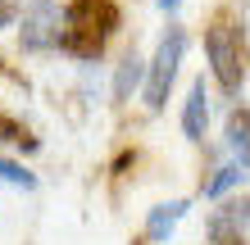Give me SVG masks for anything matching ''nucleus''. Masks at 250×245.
<instances>
[{
  "label": "nucleus",
  "mask_w": 250,
  "mask_h": 245,
  "mask_svg": "<svg viewBox=\"0 0 250 245\" xmlns=\"http://www.w3.org/2000/svg\"><path fill=\"white\" fill-rule=\"evenodd\" d=\"M200 50H205L209 82L228 100H237L241 86H246V77H250V37H246V19H237L232 5H218L209 19H205Z\"/></svg>",
  "instance_id": "obj_1"
},
{
  "label": "nucleus",
  "mask_w": 250,
  "mask_h": 245,
  "mask_svg": "<svg viewBox=\"0 0 250 245\" xmlns=\"http://www.w3.org/2000/svg\"><path fill=\"white\" fill-rule=\"evenodd\" d=\"M119 32H123V5L119 0H64L60 55H68L78 64H100Z\"/></svg>",
  "instance_id": "obj_2"
},
{
  "label": "nucleus",
  "mask_w": 250,
  "mask_h": 245,
  "mask_svg": "<svg viewBox=\"0 0 250 245\" xmlns=\"http://www.w3.org/2000/svg\"><path fill=\"white\" fill-rule=\"evenodd\" d=\"M187 46H191L187 23L168 19V27L155 41V55L146 59V82H141V105H146V113H164L168 95H173V82H178V73H182Z\"/></svg>",
  "instance_id": "obj_3"
},
{
  "label": "nucleus",
  "mask_w": 250,
  "mask_h": 245,
  "mask_svg": "<svg viewBox=\"0 0 250 245\" xmlns=\"http://www.w3.org/2000/svg\"><path fill=\"white\" fill-rule=\"evenodd\" d=\"M19 50L23 55H60V27H64V0H23L19 14Z\"/></svg>",
  "instance_id": "obj_4"
},
{
  "label": "nucleus",
  "mask_w": 250,
  "mask_h": 245,
  "mask_svg": "<svg viewBox=\"0 0 250 245\" xmlns=\"http://www.w3.org/2000/svg\"><path fill=\"white\" fill-rule=\"evenodd\" d=\"M141 82H146V55L137 50V41H132V46H123L119 64H114V73H109V105L127 109L132 100L141 95Z\"/></svg>",
  "instance_id": "obj_5"
},
{
  "label": "nucleus",
  "mask_w": 250,
  "mask_h": 245,
  "mask_svg": "<svg viewBox=\"0 0 250 245\" xmlns=\"http://www.w3.org/2000/svg\"><path fill=\"white\" fill-rule=\"evenodd\" d=\"M209 123H214L209 86H205V77H191L187 100H182V136L191 141V146H205V136H209Z\"/></svg>",
  "instance_id": "obj_6"
},
{
  "label": "nucleus",
  "mask_w": 250,
  "mask_h": 245,
  "mask_svg": "<svg viewBox=\"0 0 250 245\" xmlns=\"http://www.w3.org/2000/svg\"><path fill=\"white\" fill-rule=\"evenodd\" d=\"M246 227H250V200H223L218 209H209V232L214 245H246Z\"/></svg>",
  "instance_id": "obj_7"
},
{
  "label": "nucleus",
  "mask_w": 250,
  "mask_h": 245,
  "mask_svg": "<svg viewBox=\"0 0 250 245\" xmlns=\"http://www.w3.org/2000/svg\"><path fill=\"white\" fill-rule=\"evenodd\" d=\"M191 200H159V205L146 213V245H168V236L178 232V223L187 218Z\"/></svg>",
  "instance_id": "obj_8"
},
{
  "label": "nucleus",
  "mask_w": 250,
  "mask_h": 245,
  "mask_svg": "<svg viewBox=\"0 0 250 245\" xmlns=\"http://www.w3.org/2000/svg\"><path fill=\"white\" fill-rule=\"evenodd\" d=\"M223 150L232 154V164H241L250 172V109L232 105L228 123H223Z\"/></svg>",
  "instance_id": "obj_9"
},
{
  "label": "nucleus",
  "mask_w": 250,
  "mask_h": 245,
  "mask_svg": "<svg viewBox=\"0 0 250 245\" xmlns=\"http://www.w3.org/2000/svg\"><path fill=\"white\" fill-rule=\"evenodd\" d=\"M246 177H250V172H246L241 164H223V168H214L209 177H200V195H205V200H223L228 191H237Z\"/></svg>",
  "instance_id": "obj_10"
},
{
  "label": "nucleus",
  "mask_w": 250,
  "mask_h": 245,
  "mask_svg": "<svg viewBox=\"0 0 250 245\" xmlns=\"http://www.w3.org/2000/svg\"><path fill=\"white\" fill-rule=\"evenodd\" d=\"M0 182L5 186H19V191H37L41 186V177L27 164H19V159H9V154H0Z\"/></svg>",
  "instance_id": "obj_11"
},
{
  "label": "nucleus",
  "mask_w": 250,
  "mask_h": 245,
  "mask_svg": "<svg viewBox=\"0 0 250 245\" xmlns=\"http://www.w3.org/2000/svg\"><path fill=\"white\" fill-rule=\"evenodd\" d=\"M23 14V0H0V32H9Z\"/></svg>",
  "instance_id": "obj_12"
},
{
  "label": "nucleus",
  "mask_w": 250,
  "mask_h": 245,
  "mask_svg": "<svg viewBox=\"0 0 250 245\" xmlns=\"http://www.w3.org/2000/svg\"><path fill=\"white\" fill-rule=\"evenodd\" d=\"M159 5V14H164V19H178V9H182V0H155Z\"/></svg>",
  "instance_id": "obj_13"
}]
</instances>
